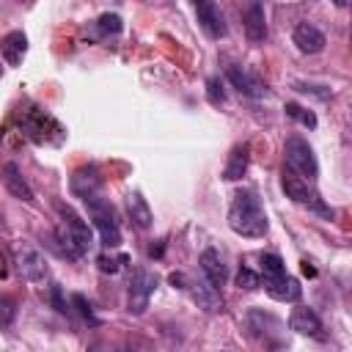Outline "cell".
<instances>
[{
    "label": "cell",
    "instance_id": "obj_1",
    "mask_svg": "<svg viewBox=\"0 0 352 352\" xmlns=\"http://www.w3.org/2000/svg\"><path fill=\"white\" fill-rule=\"evenodd\" d=\"M228 226L234 234L239 236H264L267 228H270V220L261 209V201L253 190H239L231 201V209H228Z\"/></svg>",
    "mask_w": 352,
    "mask_h": 352
},
{
    "label": "cell",
    "instance_id": "obj_2",
    "mask_svg": "<svg viewBox=\"0 0 352 352\" xmlns=\"http://www.w3.org/2000/svg\"><path fill=\"white\" fill-rule=\"evenodd\" d=\"M60 212V226L55 231V242H58V253L66 256V258H80L91 250L94 245V234L88 228V223L66 204L58 206Z\"/></svg>",
    "mask_w": 352,
    "mask_h": 352
},
{
    "label": "cell",
    "instance_id": "obj_3",
    "mask_svg": "<svg viewBox=\"0 0 352 352\" xmlns=\"http://www.w3.org/2000/svg\"><path fill=\"white\" fill-rule=\"evenodd\" d=\"M82 201H85V206H88V214H91L96 231H99L102 245H104V248H118V245H121V228H118V223H116L113 204H110L107 198H102L99 192H94V195L82 198Z\"/></svg>",
    "mask_w": 352,
    "mask_h": 352
},
{
    "label": "cell",
    "instance_id": "obj_4",
    "mask_svg": "<svg viewBox=\"0 0 352 352\" xmlns=\"http://www.w3.org/2000/svg\"><path fill=\"white\" fill-rule=\"evenodd\" d=\"M280 187H283L286 198H292L294 204H305V206H311L314 212H319V214H324V217H330V220H333V209H327V206L322 204V198L311 190V184H308V179H305V176L294 173L292 168H283Z\"/></svg>",
    "mask_w": 352,
    "mask_h": 352
},
{
    "label": "cell",
    "instance_id": "obj_5",
    "mask_svg": "<svg viewBox=\"0 0 352 352\" xmlns=\"http://www.w3.org/2000/svg\"><path fill=\"white\" fill-rule=\"evenodd\" d=\"M283 154H286V165H289L294 173L305 176L308 182H314V179L319 176V162H316V154H314V148L308 146V140H302L300 135L286 138Z\"/></svg>",
    "mask_w": 352,
    "mask_h": 352
},
{
    "label": "cell",
    "instance_id": "obj_6",
    "mask_svg": "<svg viewBox=\"0 0 352 352\" xmlns=\"http://www.w3.org/2000/svg\"><path fill=\"white\" fill-rule=\"evenodd\" d=\"M157 289V275L148 272V270H138L129 280V289H126V311L140 316L146 308H148V300Z\"/></svg>",
    "mask_w": 352,
    "mask_h": 352
},
{
    "label": "cell",
    "instance_id": "obj_7",
    "mask_svg": "<svg viewBox=\"0 0 352 352\" xmlns=\"http://www.w3.org/2000/svg\"><path fill=\"white\" fill-rule=\"evenodd\" d=\"M16 270H19V275L25 280L38 283V280L47 278V258L41 256L38 248L22 242V245H16Z\"/></svg>",
    "mask_w": 352,
    "mask_h": 352
},
{
    "label": "cell",
    "instance_id": "obj_8",
    "mask_svg": "<svg viewBox=\"0 0 352 352\" xmlns=\"http://www.w3.org/2000/svg\"><path fill=\"white\" fill-rule=\"evenodd\" d=\"M195 6V16H198V25L204 28V33L209 38H223L228 33L226 28V19H223V11L217 8L214 0H192Z\"/></svg>",
    "mask_w": 352,
    "mask_h": 352
},
{
    "label": "cell",
    "instance_id": "obj_9",
    "mask_svg": "<svg viewBox=\"0 0 352 352\" xmlns=\"http://www.w3.org/2000/svg\"><path fill=\"white\" fill-rule=\"evenodd\" d=\"M292 38H294L297 50H300V52H305V55H316V52H322V50H324V44H327L324 33H322L316 25H311V22H300V25L294 28Z\"/></svg>",
    "mask_w": 352,
    "mask_h": 352
},
{
    "label": "cell",
    "instance_id": "obj_10",
    "mask_svg": "<svg viewBox=\"0 0 352 352\" xmlns=\"http://www.w3.org/2000/svg\"><path fill=\"white\" fill-rule=\"evenodd\" d=\"M264 289H267V294L272 297V300H278V302H294V300H300V294H302V286H300V280L297 278H292V275H278V278H267L264 280Z\"/></svg>",
    "mask_w": 352,
    "mask_h": 352
},
{
    "label": "cell",
    "instance_id": "obj_11",
    "mask_svg": "<svg viewBox=\"0 0 352 352\" xmlns=\"http://www.w3.org/2000/svg\"><path fill=\"white\" fill-rule=\"evenodd\" d=\"M69 187H72V192H74L77 198H88V195L99 192L102 176H99V170H96L94 165H82V168H77V170L72 173Z\"/></svg>",
    "mask_w": 352,
    "mask_h": 352
},
{
    "label": "cell",
    "instance_id": "obj_12",
    "mask_svg": "<svg viewBox=\"0 0 352 352\" xmlns=\"http://www.w3.org/2000/svg\"><path fill=\"white\" fill-rule=\"evenodd\" d=\"M3 184H6V190H8L14 198H19V201H25V204H33V187L25 182L19 165H14V162H6V165H3Z\"/></svg>",
    "mask_w": 352,
    "mask_h": 352
},
{
    "label": "cell",
    "instance_id": "obj_13",
    "mask_svg": "<svg viewBox=\"0 0 352 352\" xmlns=\"http://www.w3.org/2000/svg\"><path fill=\"white\" fill-rule=\"evenodd\" d=\"M198 264H201V272H204V278L212 283V286H223L226 283V278H228V270H226V264H223V256L214 250V248H206L204 253H201V258H198Z\"/></svg>",
    "mask_w": 352,
    "mask_h": 352
},
{
    "label": "cell",
    "instance_id": "obj_14",
    "mask_svg": "<svg viewBox=\"0 0 352 352\" xmlns=\"http://www.w3.org/2000/svg\"><path fill=\"white\" fill-rule=\"evenodd\" d=\"M289 327L300 336H314V338H322V319L311 311V308H294L292 316H289Z\"/></svg>",
    "mask_w": 352,
    "mask_h": 352
},
{
    "label": "cell",
    "instance_id": "obj_15",
    "mask_svg": "<svg viewBox=\"0 0 352 352\" xmlns=\"http://www.w3.org/2000/svg\"><path fill=\"white\" fill-rule=\"evenodd\" d=\"M242 22H245V36H248L253 44H258V41L267 38V16H264V6H261V3L248 6Z\"/></svg>",
    "mask_w": 352,
    "mask_h": 352
},
{
    "label": "cell",
    "instance_id": "obj_16",
    "mask_svg": "<svg viewBox=\"0 0 352 352\" xmlns=\"http://www.w3.org/2000/svg\"><path fill=\"white\" fill-rule=\"evenodd\" d=\"M248 162H250V143H236L226 160V168H223V179L226 182H236L245 176L248 170Z\"/></svg>",
    "mask_w": 352,
    "mask_h": 352
},
{
    "label": "cell",
    "instance_id": "obj_17",
    "mask_svg": "<svg viewBox=\"0 0 352 352\" xmlns=\"http://www.w3.org/2000/svg\"><path fill=\"white\" fill-rule=\"evenodd\" d=\"M192 300H195V302H198V308H201V311H206V314H217V311H223L220 289H217V286H212L206 278H204V280H198V283H192Z\"/></svg>",
    "mask_w": 352,
    "mask_h": 352
},
{
    "label": "cell",
    "instance_id": "obj_18",
    "mask_svg": "<svg viewBox=\"0 0 352 352\" xmlns=\"http://www.w3.org/2000/svg\"><path fill=\"white\" fill-rule=\"evenodd\" d=\"M228 80H231V85L239 91V94H245V96H253V99H258V96H264V85H261V80L258 77H253L250 72H245V69H239V66H228Z\"/></svg>",
    "mask_w": 352,
    "mask_h": 352
},
{
    "label": "cell",
    "instance_id": "obj_19",
    "mask_svg": "<svg viewBox=\"0 0 352 352\" xmlns=\"http://www.w3.org/2000/svg\"><path fill=\"white\" fill-rule=\"evenodd\" d=\"M126 212H129V220L135 223V228H140V231H146L148 226H151V206L146 204V198L140 195V192H129L126 195Z\"/></svg>",
    "mask_w": 352,
    "mask_h": 352
},
{
    "label": "cell",
    "instance_id": "obj_20",
    "mask_svg": "<svg viewBox=\"0 0 352 352\" xmlns=\"http://www.w3.org/2000/svg\"><path fill=\"white\" fill-rule=\"evenodd\" d=\"M0 50H3V58H6L11 66H16V63L22 60V55H25V50H28V38H25V33H19V30L8 33V36L3 38Z\"/></svg>",
    "mask_w": 352,
    "mask_h": 352
},
{
    "label": "cell",
    "instance_id": "obj_21",
    "mask_svg": "<svg viewBox=\"0 0 352 352\" xmlns=\"http://www.w3.org/2000/svg\"><path fill=\"white\" fill-rule=\"evenodd\" d=\"M129 261V256L126 253H118V256H110V253H102L99 258H96V264H99V272H104V275H116L124 264Z\"/></svg>",
    "mask_w": 352,
    "mask_h": 352
},
{
    "label": "cell",
    "instance_id": "obj_22",
    "mask_svg": "<svg viewBox=\"0 0 352 352\" xmlns=\"http://www.w3.org/2000/svg\"><path fill=\"white\" fill-rule=\"evenodd\" d=\"M283 272H286V267H283L280 256H275V253H264L261 256V275H264V280L267 278H278Z\"/></svg>",
    "mask_w": 352,
    "mask_h": 352
},
{
    "label": "cell",
    "instance_id": "obj_23",
    "mask_svg": "<svg viewBox=\"0 0 352 352\" xmlns=\"http://www.w3.org/2000/svg\"><path fill=\"white\" fill-rule=\"evenodd\" d=\"M236 286L245 289V292H253V289L261 286V275H258L256 270H250V267H239V272H236Z\"/></svg>",
    "mask_w": 352,
    "mask_h": 352
},
{
    "label": "cell",
    "instance_id": "obj_24",
    "mask_svg": "<svg viewBox=\"0 0 352 352\" xmlns=\"http://www.w3.org/2000/svg\"><path fill=\"white\" fill-rule=\"evenodd\" d=\"M286 116H292V118H297L300 124H305V126H316V116L311 113V110H305V107H300V104H294V102H289L286 104Z\"/></svg>",
    "mask_w": 352,
    "mask_h": 352
},
{
    "label": "cell",
    "instance_id": "obj_25",
    "mask_svg": "<svg viewBox=\"0 0 352 352\" xmlns=\"http://www.w3.org/2000/svg\"><path fill=\"white\" fill-rule=\"evenodd\" d=\"M16 316V308H14V300L8 297H0V327H8Z\"/></svg>",
    "mask_w": 352,
    "mask_h": 352
},
{
    "label": "cell",
    "instance_id": "obj_26",
    "mask_svg": "<svg viewBox=\"0 0 352 352\" xmlns=\"http://www.w3.org/2000/svg\"><path fill=\"white\" fill-rule=\"evenodd\" d=\"M294 88H297L300 94H311V96H316V99H330V88H324V85H311V82H294Z\"/></svg>",
    "mask_w": 352,
    "mask_h": 352
},
{
    "label": "cell",
    "instance_id": "obj_27",
    "mask_svg": "<svg viewBox=\"0 0 352 352\" xmlns=\"http://www.w3.org/2000/svg\"><path fill=\"white\" fill-rule=\"evenodd\" d=\"M206 96H209V102H214V104H220V102L226 99L223 82H220L217 77H209V82H206Z\"/></svg>",
    "mask_w": 352,
    "mask_h": 352
},
{
    "label": "cell",
    "instance_id": "obj_28",
    "mask_svg": "<svg viewBox=\"0 0 352 352\" xmlns=\"http://www.w3.org/2000/svg\"><path fill=\"white\" fill-rule=\"evenodd\" d=\"M99 28L104 33H118L121 30V16L118 14H102L99 16Z\"/></svg>",
    "mask_w": 352,
    "mask_h": 352
},
{
    "label": "cell",
    "instance_id": "obj_29",
    "mask_svg": "<svg viewBox=\"0 0 352 352\" xmlns=\"http://www.w3.org/2000/svg\"><path fill=\"white\" fill-rule=\"evenodd\" d=\"M74 305H80V314H82V316H85L91 324H96V322H99V319L94 316V311H91V305L85 302V297H82V294H74Z\"/></svg>",
    "mask_w": 352,
    "mask_h": 352
},
{
    "label": "cell",
    "instance_id": "obj_30",
    "mask_svg": "<svg viewBox=\"0 0 352 352\" xmlns=\"http://www.w3.org/2000/svg\"><path fill=\"white\" fill-rule=\"evenodd\" d=\"M52 302H55V308H58L60 314H69V305L60 300V289H58V286H52Z\"/></svg>",
    "mask_w": 352,
    "mask_h": 352
},
{
    "label": "cell",
    "instance_id": "obj_31",
    "mask_svg": "<svg viewBox=\"0 0 352 352\" xmlns=\"http://www.w3.org/2000/svg\"><path fill=\"white\" fill-rule=\"evenodd\" d=\"M302 272H305V275H316V270H314V267H308V261H302Z\"/></svg>",
    "mask_w": 352,
    "mask_h": 352
},
{
    "label": "cell",
    "instance_id": "obj_32",
    "mask_svg": "<svg viewBox=\"0 0 352 352\" xmlns=\"http://www.w3.org/2000/svg\"><path fill=\"white\" fill-rule=\"evenodd\" d=\"M336 6H338V8H346V6H349V0H336Z\"/></svg>",
    "mask_w": 352,
    "mask_h": 352
}]
</instances>
